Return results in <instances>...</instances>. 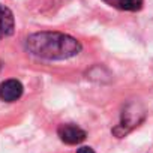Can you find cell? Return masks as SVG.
<instances>
[{
	"label": "cell",
	"mask_w": 153,
	"mask_h": 153,
	"mask_svg": "<svg viewBox=\"0 0 153 153\" xmlns=\"http://www.w3.org/2000/svg\"><path fill=\"white\" fill-rule=\"evenodd\" d=\"M76 153H95V152H93V149H92V147L84 146V147H80L78 150H76Z\"/></svg>",
	"instance_id": "obj_7"
},
{
	"label": "cell",
	"mask_w": 153,
	"mask_h": 153,
	"mask_svg": "<svg viewBox=\"0 0 153 153\" xmlns=\"http://www.w3.org/2000/svg\"><path fill=\"white\" fill-rule=\"evenodd\" d=\"M26 48L35 57L44 60H68L83 50L76 38L62 32H38L26 39Z\"/></svg>",
	"instance_id": "obj_1"
},
{
	"label": "cell",
	"mask_w": 153,
	"mask_h": 153,
	"mask_svg": "<svg viewBox=\"0 0 153 153\" xmlns=\"http://www.w3.org/2000/svg\"><path fill=\"white\" fill-rule=\"evenodd\" d=\"M102 2L120 11H129V12H137L144 5V0H102Z\"/></svg>",
	"instance_id": "obj_6"
},
{
	"label": "cell",
	"mask_w": 153,
	"mask_h": 153,
	"mask_svg": "<svg viewBox=\"0 0 153 153\" xmlns=\"http://www.w3.org/2000/svg\"><path fill=\"white\" fill-rule=\"evenodd\" d=\"M143 111H138V107L137 105H131V107H128L126 110H125V113H123V116H122V122H120V125H117L114 129H113V132L119 137V138H122V137H125L128 132H131L135 126H138V123L143 120Z\"/></svg>",
	"instance_id": "obj_2"
},
{
	"label": "cell",
	"mask_w": 153,
	"mask_h": 153,
	"mask_svg": "<svg viewBox=\"0 0 153 153\" xmlns=\"http://www.w3.org/2000/svg\"><path fill=\"white\" fill-rule=\"evenodd\" d=\"M14 30H15V20L12 11L0 5V39L11 36Z\"/></svg>",
	"instance_id": "obj_5"
},
{
	"label": "cell",
	"mask_w": 153,
	"mask_h": 153,
	"mask_svg": "<svg viewBox=\"0 0 153 153\" xmlns=\"http://www.w3.org/2000/svg\"><path fill=\"white\" fill-rule=\"evenodd\" d=\"M57 134L60 137V140L69 146H74V144H80L86 140V132L74 123H65V125H60L59 129H57Z\"/></svg>",
	"instance_id": "obj_3"
},
{
	"label": "cell",
	"mask_w": 153,
	"mask_h": 153,
	"mask_svg": "<svg viewBox=\"0 0 153 153\" xmlns=\"http://www.w3.org/2000/svg\"><path fill=\"white\" fill-rule=\"evenodd\" d=\"M23 95V84L18 80H6L0 84V99L5 102H14Z\"/></svg>",
	"instance_id": "obj_4"
}]
</instances>
